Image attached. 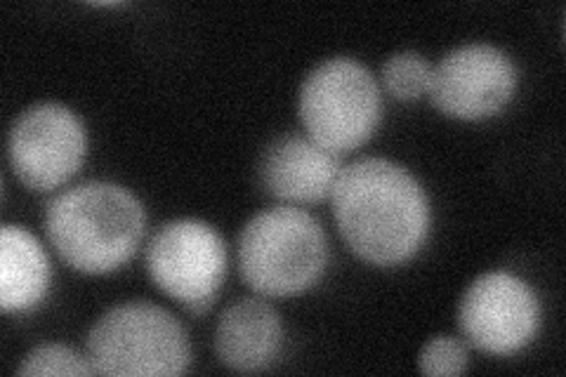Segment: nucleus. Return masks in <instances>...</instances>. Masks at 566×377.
I'll list each match as a JSON object with an SVG mask.
<instances>
[{
  "mask_svg": "<svg viewBox=\"0 0 566 377\" xmlns=\"http://www.w3.org/2000/svg\"><path fill=\"white\" fill-rule=\"evenodd\" d=\"M87 154V135L76 112L41 102L17 116L8 137L10 166L31 191H55L74 177Z\"/></svg>",
  "mask_w": 566,
  "mask_h": 377,
  "instance_id": "obj_7",
  "label": "nucleus"
},
{
  "mask_svg": "<svg viewBox=\"0 0 566 377\" xmlns=\"http://www.w3.org/2000/svg\"><path fill=\"white\" fill-rule=\"evenodd\" d=\"M326 264V231L303 208L262 210L239 237L241 276L264 297H293L310 291Z\"/></svg>",
  "mask_w": 566,
  "mask_h": 377,
  "instance_id": "obj_3",
  "label": "nucleus"
},
{
  "mask_svg": "<svg viewBox=\"0 0 566 377\" xmlns=\"http://www.w3.org/2000/svg\"><path fill=\"white\" fill-rule=\"evenodd\" d=\"M297 116L307 137L340 156L364 147L382 118V95L368 66L333 57L314 66L300 85Z\"/></svg>",
  "mask_w": 566,
  "mask_h": 377,
  "instance_id": "obj_5",
  "label": "nucleus"
},
{
  "mask_svg": "<svg viewBox=\"0 0 566 377\" xmlns=\"http://www.w3.org/2000/svg\"><path fill=\"white\" fill-rule=\"evenodd\" d=\"M50 289V260L41 241L24 227L0 229V307L24 314L45 300Z\"/></svg>",
  "mask_w": 566,
  "mask_h": 377,
  "instance_id": "obj_12",
  "label": "nucleus"
},
{
  "mask_svg": "<svg viewBox=\"0 0 566 377\" xmlns=\"http://www.w3.org/2000/svg\"><path fill=\"white\" fill-rule=\"evenodd\" d=\"M283 343L281 316L264 300H239L227 307L216 328L218 358L232 370L268 368Z\"/></svg>",
  "mask_w": 566,
  "mask_h": 377,
  "instance_id": "obj_11",
  "label": "nucleus"
},
{
  "mask_svg": "<svg viewBox=\"0 0 566 377\" xmlns=\"http://www.w3.org/2000/svg\"><path fill=\"white\" fill-rule=\"evenodd\" d=\"M91 358L66 345H41L31 349L17 375H93Z\"/></svg>",
  "mask_w": 566,
  "mask_h": 377,
  "instance_id": "obj_14",
  "label": "nucleus"
},
{
  "mask_svg": "<svg viewBox=\"0 0 566 377\" xmlns=\"http://www.w3.org/2000/svg\"><path fill=\"white\" fill-rule=\"evenodd\" d=\"M517 90L515 62L503 50L474 43L451 50L432 66L430 102L455 121H484L501 114Z\"/></svg>",
  "mask_w": 566,
  "mask_h": 377,
  "instance_id": "obj_9",
  "label": "nucleus"
},
{
  "mask_svg": "<svg viewBox=\"0 0 566 377\" xmlns=\"http://www.w3.org/2000/svg\"><path fill=\"white\" fill-rule=\"evenodd\" d=\"M331 206L343 241L368 264H403L428 241V196L395 160L370 156L345 166L333 185Z\"/></svg>",
  "mask_w": 566,
  "mask_h": 377,
  "instance_id": "obj_1",
  "label": "nucleus"
},
{
  "mask_svg": "<svg viewBox=\"0 0 566 377\" xmlns=\"http://www.w3.org/2000/svg\"><path fill=\"white\" fill-rule=\"evenodd\" d=\"M147 272L164 295L203 314L218 297L227 274V245L201 220H175L154 233L147 245Z\"/></svg>",
  "mask_w": 566,
  "mask_h": 377,
  "instance_id": "obj_6",
  "label": "nucleus"
},
{
  "mask_svg": "<svg viewBox=\"0 0 566 377\" xmlns=\"http://www.w3.org/2000/svg\"><path fill=\"white\" fill-rule=\"evenodd\" d=\"M85 347L99 375H182L191 364L182 323L151 302H126L102 314Z\"/></svg>",
  "mask_w": 566,
  "mask_h": 377,
  "instance_id": "obj_4",
  "label": "nucleus"
},
{
  "mask_svg": "<svg viewBox=\"0 0 566 377\" xmlns=\"http://www.w3.org/2000/svg\"><path fill=\"white\" fill-rule=\"evenodd\" d=\"M458 323L472 347L491 356H512L538 335L541 302L524 279L489 272L474 279L460 300Z\"/></svg>",
  "mask_w": 566,
  "mask_h": 377,
  "instance_id": "obj_8",
  "label": "nucleus"
},
{
  "mask_svg": "<svg viewBox=\"0 0 566 377\" xmlns=\"http://www.w3.org/2000/svg\"><path fill=\"white\" fill-rule=\"evenodd\" d=\"M145 208L114 182H85L48 206L45 231L57 255L76 272L109 274L126 264L145 239Z\"/></svg>",
  "mask_w": 566,
  "mask_h": 377,
  "instance_id": "obj_2",
  "label": "nucleus"
},
{
  "mask_svg": "<svg viewBox=\"0 0 566 377\" xmlns=\"http://www.w3.org/2000/svg\"><path fill=\"white\" fill-rule=\"evenodd\" d=\"M343 166L340 156L314 139L289 135L268 147L260 164V182L270 196L286 203H322L331 199Z\"/></svg>",
  "mask_w": 566,
  "mask_h": 377,
  "instance_id": "obj_10",
  "label": "nucleus"
},
{
  "mask_svg": "<svg viewBox=\"0 0 566 377\" xmlns=\"http://www.w3.org/2000/svg\"><path fill=\"white\" fill-rule=\"evenodd\" d=\"M468 364H470V358H468L465 345L451 335L432 337L430 343L422 347L420 358H418L420 373L432 375V377L463 375L468 370Z\"/></svg>",
  "mask_w": 566,
  "mask_h": 377,
  "instance_id": "obj_15",
  "label": "nucleus"
},
{
  "mask_svg": "<svg viewBox=\"0 0 566 377\" xmlns=\"http://www.w3.org/2000/svg\"><path fill=\"white\" fill-rule=\"evenodd\" d=\"M432 64L418 52H397L382 66V87L399 102H416L430 93Z\"/></svg>",
  "mask_w": 566,
  "mask_h": 377,
  "instance_id": "obj_13",
  "label": "nucleus"
}]
</instances>
